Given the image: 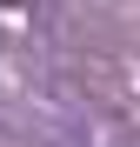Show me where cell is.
I'll use <instances>...</instances> for the list:
<instances>
[]
</instances>
